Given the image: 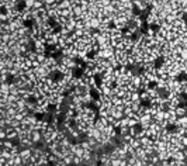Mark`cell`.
Returning <instances> with one entry per match:
<instances>
[{
  "label": "cell",
  "mask_w": 187,
  "mask_h": 166,
  "mask_svg": "<svg viewBox=\"0 0 187 166\" xmlns=\"http://www.w3.org/2000/svg\"><path fill=\"white\" fill-rule=\"evenodd\" d=\"M44 4H45V6H55L56 0H44Z\"/></svg>",
  "instance_id": "7a4b0ae2"
},
{
  "label": "cell",
  "mask_w": 187,
  "mask_h": 166,
  "mask_svg": "<svg viewBox=\"0 0 187 166\" xmlns=\"http://www.w3.org/2000/svg\"><path fill=\"white\" fill-rule=\"evenodd\" d=\"M24 4H25V7H27V9H33L34 0H24Z\"/></svg>",
  "instance_id": "6da1fadb"
}]
</instances>
